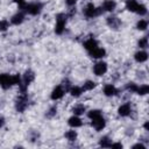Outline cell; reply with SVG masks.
Masks as SVG:
<instances>
[{
    "instance_id": "6",
    "label": "cell",
    "mask_w": 149,
    "mask_h": 149,
    "mask_svg": "<svg viewBox=\"0 0 149 149\" xmlns=\"http://www.w3.org/2000/svg\"><path fill=\"white\" fill-rule=\"evenodd\" d=\"M91 125L94 127V129H95L97 132H99V130H102V129L105 128V126H106V121H105V119L102 118V115H100V116H98V118L92 119Z\"/></svg>"
},
{
    "instance_id": "33",
    "label": "cell",
    "mask_w": 149,
    "mask_h": 149,
    "mask_svg": "<svg viewBox=\"0 0 149 149\" xmlns=\"http://www.w3.org/2000/svg\"><path fill=\"white\" fill-rule=\"evenodd\" d=\"M111 147L112 148H122V144L121 143H112Z\"/></svg>"
},
{
    "instance_id": "8",
    "label": "cell",
    "mask_w": 149,
    "mask_h": 149,
    "mask_svg": "<svg viewBox=\"0 0 149 149\" xmlns=\"http://www.w3.org/2000/svg\"><path fill=\"white\" fill-rule=\"evenodd\" d=\"M64 93H65V90L63 88V86L58 85V86H56V87L52 90V92H51V95H50V97H51V99H52V100H58V99L63 98Z\"/></svg>"
},
{
    "instance_id": "19",
    "label": "cell",
    "mask_w": 149,
    "mask_h": 149,
    "mask_svg": "<svg viewBox=\"0 0 149 149\" xmlns=\"http://www.w3.org/2000/svg\"><path fill=\"white\" fill-rule=\"evenodd\" d=\"M70 93H71L72 97L78 98V97L81 95V93H83V88L79 87V86H72V87L70 88Z\"/></svg>"
},
{
    "instance_id": "18",
    "label": "cell",
    "mask_w": 149,
    "mask_h": 149,
    "mask_svg": "<svg viewBox=\"0 0 149 149\" xmlns=\"http://www.w3.org/2000/svg\"><path fill=\"white\" fill-rule=\"evenodd\" d=\"M23 19H24V15L22 14V13H16L15 15H13L12 16V19H10V22L13 23V24H20V23H22V21H23Z\"/></svg>"
},
{
    "instance_id": "12",
    "label": "cell",
    "mask_w": 149,
    "mask_h": 149,
    "mask_svg": "<svg viewBox=\"0 0 149 149\" xmlns=\"http://www.w3.org/2000/svg\"><path fill=\"white\" fill-rule=\"evenodd\" d=\"M104 93H105V95H107V97H113V95H115V94L118 93V90H116V87H115L114 85L107 84V85L104 87Z\"/></svg>"
},
{
    "instance_id": "27",
    "label": "cell",
    "mask_w": 149,
    "mask_h": 149,
    "mask_svg": "<svg viewBox=\"0 0 149 149\" xmlns=\"http://www.w3.org/2000/svg\"><path fill=\"white\" fill-rule=\"evenodd\" d=\"M139 47L142 48V49H146V48L148 47V37H147V36L142 37V38L139 41Z\"/></svg>"
},
{
    "instance_id": "37",
    "label": "cell",
    "mask_w": 149,
    "mask_h": 149,
    "mask_svg": "<svg viewBox=\"0 0 149 149\" xmlns=\"http://www.w3.org/2000/svg\"><path fill=\"white\" fill-rule=\"evenodd\" d=\"M143 127H144V129H146V130H149V123H148V121L143 125Z\"/></svg>"
},
{
    "instance_id": "7",
    "label": "cell",
    "mask_w": 149,
    "mask_h": 149,
    "mask_svg": "<svg viewBox=\"0 0 149 149\" xmlns=\"http://www.w3.org/2000/svg\"><path fill=\"white\" fill-rule=\"evenodd\" d=\"M107 71V64L105 62H98L94 66H93V72L97 76H102L105 74Z\"/></svg>"
},
{
    "instance_id": "28",
    "label": "cell",
    "mask_w": 149,
    "mask_h": 149,
    "mask_svg": "<svg viewBox=\"0 0 149 149\" xmlns=\"http://www.w3.org/2000/svg\"><path fill=\"white\" fill-rule=\"evenodd\" d=\"M136 13L137 14H140V15H146L147 14V7L144 6V5H139V7H137V9H136Z\"/></svg>"
},
{
    "instance_id": "26",
    "label": "cell",
    "mask_w": 149,
    "mask_h": 149,
    "mask_svg": "<svg viewBox=\"0 0 149 149\" xmlns=\"http://www.w3.org/2000/svg\"><path fill=\"white\" fill-rule=\"evenodd\" d=\"M147 27H148V22H147L146 20H140V21L137 22V24H136V28H137L139 30H146Z\"/></svg>"
},
{
    "instance_id": "34",
    "label": "cell",
    "mask_w": 149,
    "mask_h": 149,
    "mask_svg": "<svg viewBox=\"0 0 149 149\" xmlns=\"http://www.w3.org/2000/svg\"><path fill=\"white\" fill-rule=\"evenodd\" d=\"M133 148H141V149H144V148H146V146H143L142 143H137V144H134V146H133Z\"/></svg>"
},
{
    "instance_id": "22",
    "label": "cell",
    "mask_w": 149,
    "mask_h": 149,
    "mask_svg": "<svg viewBox=\"0 0 149 149\" xmlns=\"http://www.w3.org/2000/svg\"><path fill=\"white\" fill-rule=\"evenodd\" d=\"M72 112L74 113V115H81L85 112V106L84 105H77V106L73 107Z\"/></svg>"
},
{
    "instance_id": "24",
    "label": "cell",
    "mask_w": 149,
    "mask_h": 149,
    "mask_svg": "<svg viewBox=\"0 0 149 149\" xmlns=\"http://www.w3.org/2000/svg\"><path fill=\"white\" fill-rule=\"evenodd\" d=\"M95 87V83L92 81V80H87L84 83L83 85V90H86V91H90V90H93Z\"/></svg>"
},
{
    "instance_id": "11",
    "label": "cell",
    "mask_w": 149,
    "mask_h": 149,
    "mask_svg": "<svg viewBox=\"0 0 149 149\" xmlns=\"http://www.w3.org/2000/svg\"><path fill=\"white\" fill-rule=\"evenodd\" d=\"M130 111H132L130 105L127 102V104H123V105H121V106L119 107L118 113H119V115H121V116H128V115L130 114Z\"/></svg>"
},
{
    "instance_id": "29",
    "label": "cell",
    "mask_w": 149,
    "mask_h": 149,
    "mask_svg": "<svg viewBox=\"0 0 149 149\" xmlns=\"http://www.w3.org/2000/svg\"><path fill=\"white\" fill-rule=\"evenodd\" d=\"M9 27V22L7 20H1L0 21V31H5L7 30Z\"/></svg>"
},
{
    "instance_id": "23",
    "label": "cell",
    "mask_w": 149,
    "mask_h": 149,
    "mask_svg": "<svg viewBox=\"0 0 149 149\" xmlns=\"http://www.w3.org/2000/svg\"><path fill=\"white\" fill-rule=\"evenodd\" d=\"M65 137L69 140V141H76V139H77V133H76V130H68L66 133H65Z\"/></svg>"
},
{
    "instance_id": "30",
    "label": "cell",
    "mask_w": 149,
    "mask_h": 149,
    "mask_svg": "<svg viewBox=\"0 0 149 149\" xmlns=\"http://www.w3.org/2000/svg\"><path fill=\"white\" fill-rule=\"evenodd\" d=\"M126 88H127L128 91H130V92H136V90H137V85L134 84V83H128L127 86H126Z\"/></svg>"
},
{
    "instance_id": "21",
    "label": "cell",
    "mask_w": 149,
    "mask_h": 149,
    "mask_svg": "<svg viewBox=\"0 0 149 149\" xmlns=\"http://www.w3.org/2000/svg\"><path fill=\"white\" fill-rule=\"evenodd\" d=\"M99 144H100V147L108 148V147H111L112 142H111V140H109V137H108V136H104V137H101V139H100Z\"/></svg>"
},
{
    "instance_id": "4",
    "label": "cell",
    "mask_w": 149,
    "mask_h": 149,
    "mask_svg": "<svg viewBox=\"0 0 149 149\" xmlns=\"http://www.w3.org/2000/svg\"><path fill=\"white\" fill-rule=\"evenodd\" d=\"M12 85H14V83H13V76H9L7 73H0V86L2 88L7 90Z\"/></svg>"
},
{
    "instance_id": "20",
    "label": "cell",
    "mask_w": 149,
    "mask_h": 149,
    "mask_svg": "<svg viewBox=\"0 0 149 149\" xmlns=\"http://www.w3.org/2000/svg\"><path fill=\"white\" fill-rule=\"evenodd\" d=\"M149 92V86L148 85H141V86H137V90L135 93L140 94V95H144Z\"/></svg>"
},
{
    "instance_id": "9",
    "label": "cell",
    "mask_w": 149,
    "mask_h": 149,
    "mask_svg": "<svg viewBox=\"0 0 149 149\" xmlns=\"http://www.w3.org/2000/svg\"><path fill=\"white\" fill-rule=\"evenodd\" d=\"M97 47H98V42H97L93 37H90V38H87V40L84 42V48H85L87 51H91V50L95 49Z\"/></svg>"
},
{
    "instance_id": "36",
    "label": "cell",
    "mask_w": 149,
    "mask_h": 149,
    "mask_svg": "<svg viewBox=\"0 0 149 149\" xmlns=\"http://www.w3.org/2000/svg\"><path fill=\"white\" fill-rule=\"evenodd\" d=\"M3 123H5V119L2 116H0V128L3 126Z\"/></svg>"
},
{
    "instance_id": "35",
    "label": "cell",
    "mask_w": 149,
    "mask_h": 149,
    "mask_svg": "<svg viewBox=\"0 0 149 149\" xmlns=\"http://www.w3.org/2000/svg\"><path fill=\"white\" fill-rule=\"evenodd\" d=\"M76 2H77V0H66V3H68L69 6H73Z\"/></svg>"
},
{
    "instance_id": "3",
    "label": "cell",
    "mask_w": 149,
    "mask_h": 149,
    "mask_svg": "<svg viewBox=\"0 0 149 149\" xmlns=\"http://www.w3.org/2000/svg\"><path fill=\"white\" fill-rule=\"evenodd\" d=\"M28 106V98L26 95V93H22L17 100H16V104H15V108L17 112H23Z\"/></svg>"
},
{
    "instance_id": "10",
    "label": "cell",
    "mask_w": 149,
    "mask_h": 149,
    "mask_svg": "<svg viewBox=\"0 0 149 149\" xmlns=\"http://www.w3.org/2000/svg\"><path fill=\"white\" fill-rule=\"evenodd\" d=\"M88 52H90L91 57H93V58H102V57L106 55V50L102 49V48H98V47H97L95 49L88 51Z\"/></svg>"
},
{
    "instance_id": "13",
    "label": "cell",
    "mask_w": 149,
    "mask_h": 149,
    "mask_svg": "<svg viewBox=\"0 0 149 149\" xmlns=\"http://www.w3.org/2000/svg\"><path fill=\"white\" fill-rule=\"evenodd\" d=\"M68 123H69V126H70V127H72V128H78V127H80V126L83 125V122H81L80 118H78L77 115L71 116V118L68 120Z\"/></svg>"
},
{
    "instance_id": "31",
    "label": "cell",
    "mask_w": 149,
    "mask_h": 149,
    "mask_svg": "<svg viewBox=\"0 0 149 149\" xmlns=\"http://www.w3.org/2000/svg\"><path fill=\"white\" fill-rule=\"evenodd\" d=\"M56 113H57V107H56V106H52V107L48 111L47 116H48V118H52L54 115H56Z\"/></svg>"
},
{
    "instance_id": "5",
    "label": "cell",
    "mask_w": 149,
    "mask_h": 149,
    "mask_svg": "<svg viewBox=\"0 0 149 149\" xmlns=\"http://www.w3.org/2000/svg\"><path fill=\"white\" fill-rule=\"evenodd\" d=\"M41 9H42V5L38 3V2L29 3V5H26V7H24V10L28 14H30V15H37V14H40Z\"/></svg>"
},
{
    "instance_id": "15",
    "label": "cell",
    "mask_w": 149,
    "mask_h": 149,
    "mask_svg": "<svg viewBox=\"0 0 149 149\" xmlns=\"http://www.w3.org/2000/svg\"><path fill=\"white\" fill-rule=\"evenodd\" d=\"M139 5H140V3H139L136 0H126V7H127V9H128L129 12L136 13V9H137Z\"/></svg>"
},
{
    "instance_id": "25",
    "label": "cell",
    "mask_w": 149,
    "mask_h": 149,
    "mask_svg": "<svg viewBox=\"0 0 149 149\" xmlns=\"http://www.w3.org/2000/svg\"><path fill=\"white\" fill-rule=\"evenodd\" d=\"M101 115V111H99V109H91L88 113H87V116L92 120V119H94V118H98V116H100Z\"/></svg>"
},
{
    "instance_id": "32",
    "label": "cell",
    "mask_w": 149,
    "mask_h": 149,
    "mask_svg": "<svg viewBox=\"0 0 149 149\" xmlns=\"http://www.w3.org/2000/svg\"><path fill=\"white\" fill-rule=\"evenodd\" d=\"M15 3H17L19 5V7L21 8V9H24V7H26V0H13Z\"/></svg>"
},
{
    "instance_id": "2",
    "label": "cell",
    "mask_w": 149,
    "mask_h": 149,
    "mask_svg": "<svg viewBox=\"0 0 149 149\" xmlns=\"http://www.w3.org/2000/svg\"><path fill=\"white\" fill-rule=\"evenodd\" d=\"M102 12V8H97L93 3H87L85 9H84V14L86 17H94L97 15H99L100 13Z\"/></svg>"
},
{
    "instance_id": "17",
    "label": "cell",
    "mask_w": 149,
    "mask_h": 149,
    "mask_svg": "<svg viewBox=\"0 0 149 149\" xmlns=\"http://www.w3.org/2000/svg\"><path fill=\"white\" fill-rule=\"evenodd\" d=\"M134 58H135L136 62L143 63V62H146V61L148 59V54H147L146 51H142V50H141V51H137V52L135 54Z\"/></svg>"
},
{
    "instance_id": "14",
    "label": "cell",
    "mask_w": 149,
    "mask_h": 149,
    "mask_svg": "<svg viewBox=\"0 0 149 149\" xmlns=\"http://www.w3.org/2000/svg\"><path fill=\"white\" fill-rule=\"evenodd\" d=\"M115 7H116V3L113 0H105L102 3V9L106 12H113Z\"/></svg>"
},
{
    "instance_id": "1",
    "label": "cell",
    "mask_w": 149,
    "mask_h": 149,
    "mask_svg": "<svg viewBox=\"0 0 149 149\" xmlns=\"http://www.w3.org/2000/svg\"><path fill=\"white\" fill-rule=\"evenodd\" d=\"M66 19L68 16L64 13H59L56 15V24H55V33L61 35L64 31L65 28V23H66Z\"/></svg>"
},
{
    "instance_id": "16",
    "label": "cell",
    "mask_w": 149,
    "mask_h": 149,
    "mask_svg": "<svg viewBox=\"0 0 149 149\" xmlns=\"http://www.w3.org/2000/svg\"><path fill=\"white\" fill-rule=\"evenodd\" d=\"M107 24H108L109 27L116 29V28L121 24V22H120V20H119L116 16H109V17H107Z\"/></svg>"
}]
</instances>
